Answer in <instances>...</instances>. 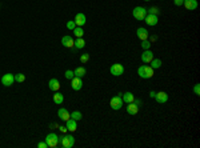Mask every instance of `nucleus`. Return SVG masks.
<instances>
[{"label":"nucleus","mask_w":200,"mask_h":148,"mask_svg":"<svg viewBox=\"0 0 200 148\" xmlns=\"http://www.w3.org/2000/svg\"><path fill=\"white\" fill-rule=\"evenodd\" d=\"M137 73H139V76L143 79H150L153 76V68L151 67V65H142V67H139V70H137Z\"/></svg>","instance_id":"obj_1"},{"label":"nucleus","mask_w":200,"mask_h":148,"mask_svg":"<svg viewBox=\"0 0 200 148\" xmlns=\"http://www.w3.org/2000/svg\"><path fill=\"white\" fill-rule=\"evenodd\" d=\"M59 142L64 148H72L75 145V139L72 135H63L59 137Z\"/></svg>","instance_id":"obj_2"},{"label":"nucleus","mask_w":200,"mask_h":148,"mask_svg":"<svg viewBox=\"0 0 200 148\" xmlns=\"http://www.w3.org/2000/svg\"><path fill=\"white\" fill-rule=\"evenodd\" d=\"M132 15L136 20H144V17L147 16V9L144 7H135L132 11Z\"/></svg>","instance_id":"obj_3"},{"label":"nucleus","mask_w":200,"mask_h":148,"mask_svg":"<svg viewBox=\"0 0 200 148\" xmlns=\"http://www.w3.org/2000/svg\"><path fill=\"white\" fill-rule=\"evenodd\" d=\"M45 143L48 144L50 148H56L59 145V137L55 134H48L45 136Z\"/></svg>","instance_id":"obj_4"},{"label":"nucleus","mask_w":200,"mask_h":148,"mask_svg":"<svg viewBox=\"0 0 200 148\" xmlns=\"http://www.w3.org/2000/svg\"><path fill=\"white\" fill-rule=\"evenodd\" d=\"M142 104V101L140 100H136L135 99V101H132V103H128V107H127V112L129 115H136L137 112H139V106Z\"/></svg>","instance_id":"obj_5"},{"label":"nucleus","mask_w":200,"mask_h":148,"mask_svg":"<svg viewBox=\"0 0 200 148\" xmlns=\"http://www.w3.org/2000/svg\"><path fill=\"white\" fill-rule=\"evenodd\" d=\"M109 106H111L112 109H115V111H119V109L123 107V99L120 98L119 95H117V96H114V98L111 99V101H109Z\"/></svg>","instance_id":"obj_6"},{"label":"nucleus","mask_w":200,"mask_h":148,"mask_svg":"<svg viewBox=\"0 0 200 148\" xmlns=\"http://www.w3.org/2000/svg\"><path fill=\"white\" fill-rule=\"evenodd\" d=\"M109 71H111V73L114 76H120L124 72V67H123V64H120V63H115V64L111 65Z\"/></svg>","instance_id":"obj_7"},{"label":"nucleus","mask_w":200,"mask_h":148,"mask_svg":"<svg viewBox=\"0 0 200 148\" xmlns=\"http://www.w3.org/2000/svg\"><path fill=\"white\" fill-rule=\"evenodd\" d=\"M14 81H15V75H12V73H6L1 78V84L6 87H11L14 84Z\"/></svg>","instance_id":"obj_8"},{"label":"nucleus","mask_w":200,"mask_h":148,"mask_svg":"<svg viewBox=\"0 0 200 148\" xmlns=\"http://www.w3.org/2000/svg\"><path fill=\"white\" fill-rule=\"evenodd\" d=\"M144 22H145V24H147V25H150V27H153V25L158 24L159 17H158V15L150 14V15H147V16L144 17Z\"/></svg>","instance_id":"obj_9"},{"label":"nucleus","mask_w":200,"mask_h":148,"mask_svg":"<svg viewBox=\"0 0 200 148\" xmlns=\"http://www.w3.org/2000/svg\"><path fill=\"white\" fill-rule=\"evenodd\" d=\"M71 85H72V90L75 91H80L81 87H83V80H81V78H76V76H73L72 79H71Z\"/></svg>","instance_id":"obj_10"},{"label":"nucleus","mask_w":200,"mask_h":148,"mask_svg":"<svg viewBox=\"0 0 200 148\" xmlns=\"http://www.w3.org/2000/svg\"><path fill=\"white\" fill-rule=\"evenodd\" d=\"M153 59V52L150 50H145L144 52L142 53V62L143 63H151Z\"/></svg>","instance_id":"obj_11"},{"label":"nucleus","mask_w":200,"mask_h":148,"mask_svg":"<svg viewBox=\"0 0 200 148\" xmlns=\"http://www.w3.org/2000/svg\"><path fill=\"white\" fill-rule=\"evenodd\" d=\"M86 22H87L86 15L81 14V12H79V14L76 15V17H75V24L78 25V27H83V25L86 24Z\"/></svg>","instance_id":"obj_12"},{"label":"nucleus","mask_w":200,"mask_h":148,"mask_svg":"<svg viewBox=\"0 0 200 148\" xmlns=\"http://www.w3.org/2000/svg\"><path fill=\"white\" fill-rule=\"evenodd\" d=\"M183 4L187 9L194 11V9H196V7H197V0H183Z\"/></svg>","instance_id":"obj_13"},{"label":"nucleus","mask_w":200,"mask_h":148,"mask_svg":"<svg viewBox=\"0 0 200 148\" xmlns=\"http://www.w3.org/2000/svg\"><path fill=\"white\" fill-rule=\"evenodd\" d=\"M73 39L71 36H68V35H65V36H63V39H61V44L64 45V47L67 48H73Z\"/></svg>","instance_id":"obj_14"},{"label":"nucleus","mask_w":200,"mask_h":148,"mask_svg":"<svg viewBox=\"0 0 200 148\" xmlns=\"http://www.w3.org/2000/svg\"><path fill=\"white\" fill-rule=\"evenodd\" d=\"M58 115H59V117H60L61 120H64V121H67V120H70V119H71V114L67 111L65 108H60V109H59Z\"/></svg>","instance_id":"obj_15"},{"label":"nucleus","mask_w":200,"mask_h":148,"mask_svg":"<svg viewBox=\"0 0 200 148\" xmlns=\"http://www.w3.org/2000/svg\"><path fill=\"white\" fill-rule=\"evenodd\" d=\"M136 35H137V37H139L140 40H147L148 39V31L145 29V28H137V31H136Z\"/></svg>","instance_id":"obj_16"},{"label":"nucleus","mask_w":200,"mask_h":148,"mask_svg":"<svg viewBox=\"0 0 200 148\" xmlns=\"http://www.w3.org/2000/svg\"><path fill=\"white\" fill-rule=\"evenodd\" d=\"M65 127H67V129H68V131H71V132H75L76 131V128H78V124H76V120L75 119H72V117H71L70 120H67L65 121Z\"/></svg>","instance_id":"obj_17"},{"label":"nucleus","mask_w":200,"mask_h":148,"mask_svg":"<svg viewBox=\"0 0 200 148\" xmlns=\"http://www.w3.org/2000/svg\"><path fill=\"white\" fill-rule=\"evenodd\" d=\"M48 87H50L51 91H55L56 92V91L60 90V83H59L58 79H51L50 83H48Z\"/></svg>","instance_id":"obj_18"},{"label":"nucleus","mask_w":200,"mask_h":148,"mask_svg":"<svg viewBox=\"0 0 200 148\" xmlns=\"http://www.w3.org/2000/svg\"><path fill=\"white\" fill-rule=\"evenodd\" d=\"M155 99L158 103H165V101L168 100V95H167L165 92H163V91H161V92H156Z\"/></svg>","instance_id":"obj_19"},{"label":"nucleus","mask_w":200,"mask_h":148,"mask_svg":"<svg viewBox=\"0 0 200 148\" xmlns=\"http://www.w3.org/2000/svg\"><path fill=\"white\" fill-rule=\"evenodd\" d=\"M87 71L84 67H78L75 71H73V75L76 76V78H83V76H86Z\"/></svg>","instance_id":"obj_20"},{"label":"nucleus","mask_w":200,"mask_h":148,"mask_svg":"<svg viewBox=\"0 0 200 148\" xmlns=\"http://www.w3.org/2000/svg\"><path fill=\"white\" fill-rule=\"evenodd\" d=\"M123 96V101H125V103H132V101H135V96H133V93H131V92H125L124 95H122Z\"/></svg>","instance_id":"obj_21"},{"label":"nucleus","mask_w":200,"mask_h":148,"mask_svg":"<svg viewBox=\"0 0 200 148\" xmlns=\"http://www.w3.org/2000/svg\"><path fill=\"white\" fill-rule=\"evenodd\" d=\"M73 47L78 48V50H81V48L86 47V42L83 40V37H78L75 40V43H73Z\"/></svg>","instance_id":"obj_22"},{"label":"nucleus","mask_w":200,"mask_h":148,"mask_svg":"<svg viewBox=\"0 0 200 148\" xmlns=\"http://www.w3.org/2000/svg\"><path fill=\"white\" fill-rule=\"evenodd\" d=\"M63 101H64V95H61L60 92L56 91V93L53 95V103L55 104H61Z\"/></svg>","instance_id":"obj_23"},{"label":"nucleus","mask_w":200,"mask_h":148,"mask_svg":"<svg viewBox=\"0 0 200 148\" xmlns=\"http://www.w3.org/2000/svg\"><path fill=\"white\" fill-rule=\"evenodd\" d=\"M160 65H161V60H160V59H155V57H153L152 62H151V67L155 70V68H159Z\"/></svg>","instance_id":"obj_24"},{"label":"nucleus","mask_w":200,"mask_h":148,"mask_svg":"<svg viewBox=\"0 0 200 148\" xmlns=\"http://www.w3.org/2000/svg\"><path fill=\"white\" fill-rule=\"evenodd\" d=\"M73 32H75V36L76 37H83V35H84V31L81 29V27H75Z\"/></svg>","instance_id":"obj_25"},{"label":"nucleus","mask_w":200,"mask_h":148,"mask_svg":"<svg viewBox=\"0 0 200 148\" xmlns=\"http://www.w3.org/2000/svg\"><path fill=\"white\" fill-rule=\"evenodd\" d=\"M71 117H72V119H75V120L78 121V120H81V117H83V115H81V112L75 111V112H72V114H71Z\"/></svg>","instance_id":"obj_26"},{"label":"nucleus","mask_w":200,"mask_h":148,"mask_svg":"<svg viewBox=\"0 0 200 148\" xmlns=\"http://www.w3.org/2000/svg\"><path fill=\"white\" fill-rule=\"evenodd\" d=\"M24 80H25L24 73H17V75H15V81H17V83H23Z\"/></svg>","instance_id":"obj_27"},{"label":"nucleus","mask_w":200,"mask_h":148,"mask_svg":"<svg viewBox=\"0 0 200 148\" xmlns=\"http://www.w3.org/2000/svg\"><path fill=\"white\" fill-rule=\"evenodd\" d=\"M151 44H152V43H151V42H148V39H147V40H143V43H142V47L144 48V50H150Z\"/></svg>","instance_id":"obj_28"},{"label":"nucleus","mask_w":200,"mask_h":148,"mask_svg":"<svg viewBox=\"0 0 200 148\" xmlns=\"http://www.w3.org/2000/svg\"><path fill=\"white\" fill-rule=\"evenodd\" d=\"M89 60V55L88 53H83V55L80 56V62L81 63H87Z\"/></svg>","instance_id":"obj_29"},{"label":"nucleus","mask_w":200,"mask_h":148,"mask_svg":"<svg viewBox=\"0 0 200 148\" xmlns=\"http://www.w3.org/2000/svg\"><path fill=\"white\" fill-rule=\"evenodd\" d=\"M75 27H76V24H75V22H73V20H70V22L67 23V28H68V29H75Z\"/></svg>","instance_id":"obj_30"},{"label":"nucleus","mask_w":200,"mask_h":148,"mask_svg":"<svg viewBox=\"0 0 200 148\" xmlns=\"http://www.w3.org/2000/svg\"><path fill=\"white\" fill-rule=\"evenodd\" d=\"M73 71H71V70H68V71H65V78L67 79H72L73 78Z\"/></svg>","instance_id":"obj_31"},{"label":"nucleus","mask_w":200,"mask_h":148,"mask_svg":"<svg viewBox=\"0 0 200 148\" xmlns=\"http://www.w3.org/2000/svg\"><path fill=\"white\" fill-rule=\"evenodd\" d=\"M147 12H150V14H152V15H158L160 11H159V9L156 8V7H152V8H151V9H148Z\"/></svg>","instance_id":"obj_32"},{"label":"nucleus","mask_w":200,"mask_h":148,"mask_svg":"<svg viewBox=\"0 0 200 148\" xmlns=\"http://www.w3.org/2000/svg\"><path fill=\"white\" fill-rule=\"evenodd\" d=\"M194 92H195V95H197V96H199V93H200V84H196V85H195V88H194Z\"/></svg>","instance_id":"obj_33"},{"label":"nucleus","mask_w":200,"mask_h":148,"mask_svg":"<svg viewBox=\"0 0 200 148\" xmlns=\"http://www.w3.org/2000/svg\"><path fill=\"white\" fill-rule=\"evenodd\" d=\"M37 147H39V148H47L48 144L45 142H42V143H39V144H37Z\"/></svg>","instance_id":"obj_34"},{"label":"nucleus","mask_w":200,"mask_h":148,"mask_svg":"<svg viewBox=\"0 0 200 148\" xmlns=\"http://www.w3.org/2000/svg\"><path fill=\"white\" fill-rule=\"evenodd\" d=\"M173 3H175V6L180 7L181 4H183V0H173Z\"/></svg>","instance_id":"obj_35"},{"label":"nucleus","mask_w":200,"mask_h":148,"mask_svg":"<svg viewBox=\"0 0 200 148\" xmlns=\"http://www.w3.org/2000/svg\"><path fill=\"white\" fill-rule=\"evenodd\" d=\"M59 129H60L61 132H63V134H65L67 131H68V129H67V127H64V126H61V127H59Z\"/></svg>","instance_id":"obj_36"},{"label":"nucleus","mask_w":200,"mask_h":148,"mask_svg":"<svg viewBox=\"0 0 200 148\" xmlns=\"http://www.w3.org/2000/svg\"><path fill=\"white\" fill-rule=\"evenodd\" d=\"M150 95H151V98H153V99H155V95H156V92H155V91H151V93H150Z\"/></svg>","instance_id":"obj_37"},{"label":"nucleus","mask_w":200,"mask_h":148,"mask_svg":"<svg viewBox=\"0 0 200 148\" xmlns=\"http://www.w3.org/2000/svg\"><path fill=\"white\" fill-rule=\"evenodd\" d=\"M144 1H150V0H144Z\"/></svg>","instance_id":"obj_38"}]
</instances>
